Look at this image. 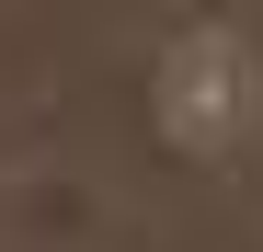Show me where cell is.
Wrapping results in <instances>:
<instances>
[{
	"label": "cell",
	"mask_w": 263,
	"mask_h": 252,
	"mask_svg": "<svg viewBox=\"0 0 263 252\" xmlns=\"http://www.w3.org/2000/svg\"><path fill=\"white\" fill-rule=\"evenodd\" d=\"M160 126L183 149H240V126H252V58L229 34H183V46L160 58Z\"/></svg>",
	"instance_id": "1"
}]
</instances>
